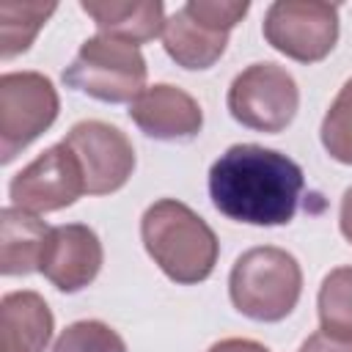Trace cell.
<instances>
[{
    "label": "cell",
    "instance_id": "obj_22",
    "mask_svg": "<svg viewBox=\"0 0 352 352\" xmlns=\"http://www.w3.org/2000/svg\"><path fill=\"white\" fill-rule=\"evenodd\" d=\"M206 352H270V349L253 338H223V341H214Z\"/></svg>",
    "mask_w": 352,
    "mask_h": 352
},
{
    "label": "cell",
    "instance_id": "obj_20",
    "mask_svg": "<svg viewBox=\"0 0 352 352\" xmlns=\"http://www.w3.org/2000/svg\"><path fill=\"white\" fill-rule=\"evenodd\" d=\"M184 11L217 30L231 33V28H236L242 16L250 11V3L248 0H187Z\"/></svg>",
    "mask_w": 352,
    "mask_h": 352
},
{
    "label": "cell",
    "instance_id": "obj_1",
    "mask_svg": "<svg viewBox=\"0 0 352 352\" xmlns=\"http://www.w3.org/2000/svg\"><path fill=\"white\" fill-rule=\"evenodd\" d=\"M302 168L267 146L236 143L209 168V198L220 214L248 226H286L300 206Z\"/></svg>",
    "mask_w": 352,
    "mask_h": 352
},
{
    "label": "cell",
    "instance_id": "obj_8",
    "mask_svg": "<svg viewBox=\"0 0 352 352\" xmlns=\"http://www.w3.org/2000/svg\"><path fill=\"white\" fill-rule=\"evenodd\" d=\"M85 195V176L74 151L60 140L28 162L8 184L11 206L30 214H50Z\"/></svg>",
    "mask_w": 352,
    "mask_h": 352
},
{
    "label": "cell",
    "instance_id": "obj_10",
    "mask_svg": "<svg viewBox=\"0 0 352 352\" xmlns=\"http://www.w3.org/2000/svg\"><path fill=\"white\" fill-rule=\"evenodd\" d=\"M104 250L99 234L85 223L52 226L41 250L38 272L66 294L82 292L91 286L102 270Z\"/></svg>",
    "mask_w": 352,
    "mask_h": 352
},
{
    "label": "cell",
    "instance_id": "obj_17",
    "mask_svg": "<svg viewBox=\"0 0 352 352\" xmlns=\"http://www.w3.org/2000/svg\"><path fill=\"white\" fill-rule=\"evenodd\" d=\"M316 311L319 330L352 341V264L336 267L324 275L316 294Z\"/></svg>",
    "mask_w": 352,
    "mask_h": 352
},
{
    "label": "cell",
    "instance_id": "obj_11",
    "mask_svg": "<svg viewBox=\"0 0 352 352\" xmlns=\"http://www.w3.org/2000/svg\"><path fill=\"white\" fill-rule=\"evenodd\" d=\"M129 118L154 140H190L204 126V110L195 96L170 82L148 85L129 104Z\"/></svg>",
    "mask_w": 352,
    "mask_h": 352
},
{
    "label": "cell",
    "instance_id": "obj_5",
    "mask_svg": "<svg viewBox=\"0 0 352 352\" xmlns=\"http://www.w3.org/2000/svg\"><path fill=\"white\" fill-rule=\"evenodd\" d=\"M228 113L236 124L253 132H283L300 107L297 80L278 63L261 60L242 69L228 85Z\"/></svg>",
    "mask_w": 352,
    "mask_h": 352
},
{
    "label": "cell",
    "instance_id": "obj_14",
    "mask_svg": "<svg viewBox=\"0 0 352 352\" xmlns=\"http://www.w3.org/2000/svg\"><path fill=\"white\" fill-rule=\"evenodd\" d=\"M162 47H165L168 58L176 60V66L201 72V69L214 66L223 58V52L228 47V33L190 16L182 6L176 14H170L165 19Z\"/></svg>",
    "mask_w": 352,
    "mask_h": 352
},
{
    "label": "cell",
    "instance_id": "obj_7",
    "mask_svg": "<svg viewBox=\"0 0 352 352\" xmlns=\"http://www.w3.org/2000/svg\"><path fill=\"white\" fill-rule=\"evenodd\" d=\"M261 33L272 50L297 60L319 63L338 41V6L324 0H275Z\"/></svg>",
    "mask_w": 352,
    "mask_h": 352
},
{
    "label": "cell",
    "instance_id": "obj_18",
    "mask_svg": "<svg viewBox=\"0 0 352 352\" xmlns=\"http://www.w3.org/2000/svg\"><path fill=\"white\" fill-rule=\"evenodd\" d=\"M324 151L344 165H352V77L341 85L336 99L330 102L322 129H319Z\"/></svg>",
    "mask_w": 352,
    "mask_h": 352
},
{
    "label": "cell",
    "instance_id": "obj_16",
    "mask_svg": "<svg viewBox=\"0 0 352 352\" xmlns=\"http://www.w3.org/2000/svg\"><path fill=\"white\" fill-rule=\"evenodd\" d=\"M58 3H0V55L3 60L30 50L44 22L55 14Z\"/></svg>",
    "mask_w": 352,
    "mask_h": 352
},
{
    "label": "cell",
    "instance_id": "obj_4",
    "mask_svg": "<svg viewBox=\"0 0 352 352\" xmlns=\"http://www.w3.org/2000/svg\"><path fill=\"white\" fill-rule=\"evenodd\" d=\"M146 77L148 66L140 47L102 33L85 38L63 69V82L69 88L107 104H132L146 91Z\"/></svg>",
    "mask_w": 352,
    "mask_h": 352
},
{
    "label": "cell",
    "instance_id": "obj_2",
    "mask_svg": "<svg viewBox=\"0 0 352 352\" xmlns=\"http://www.w3.org/2000/svg\"><path fill=\"white\" fill-rule=\"evenodd\" d=\"M140 239L151 261L179 286L206 280L220 256L212 226L176 198H160L143 212Z\"/></svg>",
    "mask_w": 352,
    "mask_h": 352
},
{
    "label": "cell",
    "instance_id": "obj_3",
    "mask_svg": "<svg viewBox=\"0 0 352 352\" xmlns=\"http://www.w3.org/2000/svg\"><path fill=\"white\" fill-rule=\"evenodd\" d=\"M302 294V270L297 258L275 245L245 250L228 275V297L234 308L253 322L286 319Z\"/></svg>",
    "mask_w": 352,
    "mask_h": 352
},
{
    "label": "cell",
    "instance_id": "obj_12",
    "mask_svg": "<svg viewBox=\"0 0 352 352\" xmlns=\"http://www.w3.org/2000/svg\"><path fill=\"white\" fill-rule=\"evenodd\" d=\"M55 316L38 292L19 289L0 300V352H44Z\"/></svg>",
    "mask_w": 352,
    "mask_h": 352
},
{
    "label": "cell",
    "instance_id": "obj_9",
    "mask_svg": "<svg viewBox=\"0 0 352 352\" xmlns=\"http://www.w3.org/2000/svg\"><path fill=\"white\" fill-rule=\"evenodd\" d=\"M63 143L80 160L88 195H110L121 190L135 170L132 140L113 124L96 118L77 121L66 132Z\"/></svg>",
    "mask_w": 352,
    "mask_h": 352
},
{
    "label": "cell",
    "instance_id": "obj_13",
    "mask_svg": "<svg viewBox=\"0 0 352 352\" xmlns=\"http://www.w3.org/2000/svg\"><path fill=\"white\" fill-rule=\"evenodd\" d=\"M80 8L94 19L102 36L140 47L165 28V6L160 0H82Z\"/></svg>",
    "mask_w": 352,
    "mask_h": 352
},
{
    "label": "cell",
    "instance_id": "obj_6",
    "mask_svg": "<svg viewBox=\"0 0 352 352\" xmlns=\"http://www.w3.org/2000/svg\"><path fill=\"white\" fill-rule=\"evenodd\" d=\"M60 110V96L41 72H6L0 77V162L44 135Z\"/></svg>",
    "mask_w": 352,
    "mask_h": 352
},
{
    "label": "cell",
    "instance_id": "obj_21",
    "mask_svg": "<svg viewBox=\"0 0 352 352\" xmlns=\"http://www.w3.org/2000/svg\"><path fill=\"white\" fill-rule=\"evenodd\" d=\"M300 352H352V341L327 336L324 330H316L314 336H308V338L302 341Z\"/></svg>",
    "mask_w": 352,
    "mask_h": 352
},
{
    "label": "cell",
    "instance_id": "obj_19",
    "mask_svg": "<svg viewBox=\"0 0 352 352\" xmlns=\"http://www.w3.org/2000/svg\"><path fill=\"white\" fill-rule=\"evenodd\" d=\"M52 352H126V344L110 324L99 319H80L58 336Z\"/></svg>",
    "mask_w": 352,
    "mask_h": 352
},
{
    "label": "cell",
    "instance_id": "obj_23",
    "mask_svg": "<svg viewBox=\"0 0 352 352\" xmlns=\"http://www.w3.org/2000/svg\"><path fill=\"white\" fill-rule=\"evenodd\" d=\"M338 228L344 234V239L352 245V187L344 190L341 195V209H338Z\"/></svg>",
    "mask_w": 352,
    "mask_h": 352
},
{
    "label": "cell",
    "instance_id": "obj_15",
    "mask_svg": "<svg viewBox=\"0 0 352 352\" xmlns=\"http://www.w3.org/2000/svg\"><path fill=\"white\" fill-rule=\"evenodd\" d=\"M50 226L25 209H0V272L3 275H30L38 270L41 250Z\"/></svg>",
    "mask_w": 352,
    "mask_h": 352
}]
</instances>
